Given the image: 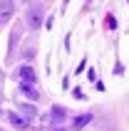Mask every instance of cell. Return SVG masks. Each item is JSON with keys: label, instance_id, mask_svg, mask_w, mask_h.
Here are the masks:
<instances>
[{"label": "cell", "instance_id": "obj_7", "mask_svg": "<svg viewBox=\"0 0 129 131\" xmlns=\"http://www.w3.org/2000/svg\"><path fill=\"white\" fill-rule=\"evenodd\" d=\"M52 119H55L57 124L64 119V109H62V106H52Z\"/></svg>", "mask_w": 129, "mask_h": 131}, {"label": "cell", "instance_id": "obj_10", "mask_svg": "<svg viewBox=\"0 0 129 131\" xmlns=\"http://www.w3.org/2000/svg\"><path fill=\"white\" fill-rule=\"evenodd\" d=\"M0 131H3V129H0Z\"/></svg>", "mask_w": 129, "mask_h": 131}, {"label": "cell", "instance_id": "obj_3", "mask_svg": "<svg viewBox=\"0 0 129 131\" xmlns=\"http://www.w3.org/2000/svg\"><path fill=\"white\" fill-rule=\"evenodd\" d=\"M20 89H22V94H27V99H32V102L40 96L37 89H35V84H25V82H20Z\"/></svg>", "mask_w": 129, "mask_h": 131}, {"label": "cell", "instance_id": "obj_8", "mask_svg": "<svg viewBox=\"0 0 129 131\" xmlns=\"http://www.w3.org/2000/svg\"><path fill=\"white\" fill-rule=\"evenodd\" d=\"M20 111L25 114V116H32V114H35V106H27V104H22V106H20Z\"/></svg>", "mask_w": 129, "mask_h": 131}, {"label": "cell", "instance_id": "obj_1", "mask_svg": "<svg viewBox=\"0 0 129 131\" xmlns=\"http://www.w3.org/2000/svg\"><path fill=\"white\" fill-rule=\"evenodd\" d=\"M17 74H20V79L25 82V84H35V79H37V77H35V69H32V67H27V64L20 67V69H17Z\"/></svg>", "mask_w": 129, "mask_h": 131}, {"label": "cell", "instance_id": "obj_2", "mask_svg": "<svg viewBox=\"0 0 129 131\" xmlns=\"http://www.w3.org/2000/svg\"><path fill=\"white\" fill-rule=\"evenodd\" d=\"M92 114H82V116H77V119H75V121H72V129H75V131H79V129H85V126L87 124H89V121H92Z\"/></svg>", "mask_w": 129, "mask_h": 131}, {"label": "cell", "instance_id": "obj_6", "mask_svg": "<svg viewBox=\"0 0 129 131\" xmlns=\"http://www.w3.org/2000/svg\"><path fill=\"white\" fill-rule=\"evenodd\" d=\"M42 25V20H40V7H35V10H30V27H40Z\"/></svg>", "mask_w": 129, "mask_h": 131}, {"label": "cell", "instance_id": "obj_4", "mask_svg": "<svg viewBox=\"0 0 129 131\" xmlns=\"http://www.w3.org/2000/svg\"><path fill=\"white\" fill-rule=\"evenodd\" d=\"M13 10H15V3H10V0H3V3H0V20H5V17L13 13Z\"/></svg>", "mask_w": 129, "mask_h": 131}, {"label": "cell", "instance_id": "obj_9", "mask_svg": "<svg viewBox=\"0 0 129 131\" xmlns=\"http://www.w3.org/2000/svg\"><path fill=\"white\" fill-rule=\"evenodd\" d=\"M107 25H109V27H117V20H114V17H112V15H109V17H107Z\"/></svg>", "mask_w": 129, "mask_h": 131}, {"label": "cell", "instance_id": "obj_5", "mask_svg": "<svg viewBox=\"0 0 129 131\" xmlns=\"http://www.w3.org/2000/svg\"><path fill=\"white\" fill-rule=\"evenodd\" d=\"M7 119H10V124H13V126H17V129H25V126H27V121H25L22 116H17L15 111H10V116H7Z\"/></svg>", "mask_w": 129, "mask_h": 131}]
</instances>
